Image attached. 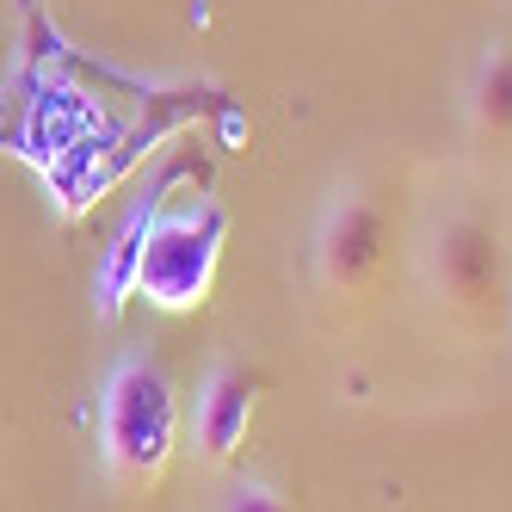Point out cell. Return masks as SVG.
<instances>
[{"instance_id":"5","label":"cell","mask_w":512,"mask_h":512,"mask_svg":"<svg viewBox=\"0 0 512 512\" xmlns=\"http://www.w3.org/2000/svg\"><path fill=\"white\" fill-rule=\"evenodd\" d=\"M186 173H192L186 155H179V161H161V167L149 173V186H142V192L130 198V210L118 216L112 241H105V253H99V272H93V309H99V321H118L124 303L136 297V266H142V241H149V223L161 216V204L179 192V179H186Z\"/></svg>"},{"instance_id":"4","label":"cell","mask_w":512,"mask_h":512,"mask_svg":"<svg viewBox=\"0 0 512 512\" xmlns=\"http://www.w3.org/2000/svg\"><path fill=\"white\" fill-rule=\"evenodd\" d=\"M389 260V216L364 186H340L315 223V284L334 303H364Z\"/></svg>"},{"instance_id":"2","label":"cell","mask_w":512,"mask_h":512,"mask_svg":"<svg viewBox=\"0 0 512 512\" xmlns=\"http://www.w3.org/2000/svg\"><path fill=\"white\" fill-rule=\"evenodd\" d=\"M223 241H229V210L210 192L198 198H167L161 216L149 223L142 241V266H136V297H149L167 315H192L210 303L216 266H223Z\"/></svg>"},{"instance_id":"8","label":"cell","mask_w":512,"mask_h":512,"mask_svg":"<svg viewBox=\"0 0 512 512\" xmlns=\"http://www.w3.org/2000/svg\"><path fill=\"white\" fill-rule=\"evenodd\" d=\"M223 512H297L272 482H235L229 488V500H223Z\"/></svg>"},{"instance_id":"1","label":"cell","mask_w":512,"mask_h":512,"mask_svg":"<svg viewBox=\"0 0 512 512\" xmlns=\"http://www.w3.org/2000/svg\"><path fill=\"white\" fill-rule=\"evenodd\" d=\"M179 451V389L167 364L149 352H124L99 389V457L118 488H155Z\"/></svg>"},{"instance_id":"6","label":"cell","mask_w":512,"mask_h":512,"mask_svg":"<svg viewBox=\"0 0 512 512\" xmlns=\"http://www.w3.org/2000/svg\"><path fill=\"white\" fill-rule=\"evenodd\" d=\"M253 408H260V377H253L241 358H216L210 371H204V383H198V408H192L198 463H210V469L235 463L241 445H247Z\"/></svg>"},{"instance_id":"7","label":"cell","mask_w":512,"mask_h":512,"mask_svg":"<svg viewBox=\"0 0 512 512\" xmlns=\"http://www.w3.org/2000/svg\"><path fill=\"white\" fill-rule=\"evenodd\" d=\"M463 124L475 149H506L512 142V38H494L475 56V75L463 93Z\"/></svg>"},{"instance_id":"3","label":"cell","mask_w":512,"mask_h":512,"mask_svg":"<svg viewBox=\"0 0 512 512\" xmlns=\"http://www.w3.org/2000/svg\"><path fill=\"white\" fill-rule=\"evenodd\" d=\"M420 284L432 309L445 315V327L457 334H488L500 315V284H506V260H500V235L482 210H445L426 229L420 247Z\"/></svg>"}]
</instances>
